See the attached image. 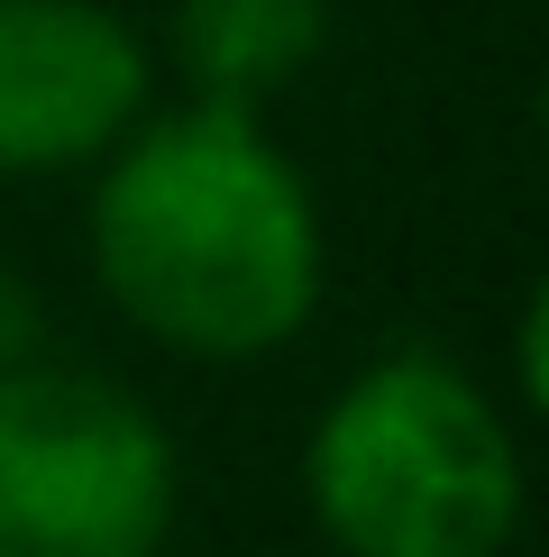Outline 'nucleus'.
Segmentation results:
<instances>
[{"mask_svg": "<svg viewBox=\"0 0 549 557\" xmlns=\"http://www.w3.org/2000/svg\"><path fill=\"white\" fill-rule=\"evenodd\" d=\"M91 274L174 357H274L320 311V201L247 101H193L101 156Z\"/></svg>", "mask_w": 549, "mask_h": 557, "instance_id": "obj_1", "label": "nucleus"}, {"mask_svg": "<svg viewBox=\"0 0 549 557\" xmlns=\"http://www.w3.org/2000/svg\"><path fill=\"white\" fill-rule=\"evenodd\" d=\"M303 503L339 557H503L522 448L449 357H376L303 438Z\"/></svg>", "mask_w": 549, "mask_h": 557, "instance_id": "obj_2", "label": "nucleus"}, {"mask_svg": "<svg viewBox=\"0 0 549 557\" xmlns=\"http://www.w3.org/2000/svg\"><path fill=\"white\" fill-rule=\"evenodd\" d=\"M174 438L129 384L83 366L0 375V557H166Z\"/></svg>", "mask_w": 549, "mask_h": 557, "instance_id": "obj_3", "label": "nucleus"}, {"mask_svg": "<svg viewBox=\"0 0 549 557\" xmlns=\"http://www.w3.org/2000/svg\"><path fill=\"white\" fill-rule=\"evenodd\" d=\"M147 46L101 0H0V174L101 165L147 120Z\"/></svg>", "mask_w": 549, "mask_h": 557, "instance_id": "obj_4", "label": "nucleus"}, {"mask_svg": "<svg viewBox=\"0 0 549 557\" xmlns=\"http://www.w3.org/2000/svg\"><path fill=\"white\" fill-rule=\"evenodd\" d=\"M330 37V0H174V55L202 83V101L284 91Z\"/></svg>", "mask_w": 549, "mask_h": 557, "instance_id": "obj_5", "label": "nucleus"}, {"mask_svg": "<svg viewBox=\"0 0 549 557\" xmlns=\"http://www.w3.org/2000/svg\"><path fill=\"white\" fill-rule=\"evenodd\" d=\"M37 338H46V301L28 293V274L0 257V375H10V366H28Z\"/></svg>", "mask_w": 549, "mask_h": 557, "instance_id": "obj_6", "label": "nucleus"}]
</instances>
